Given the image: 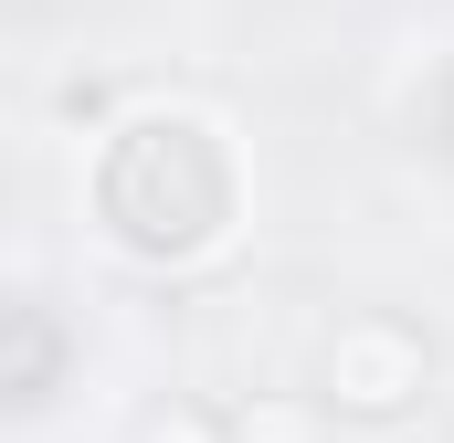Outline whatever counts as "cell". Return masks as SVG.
<instances>
[{
  "label": "cell",
  "mask_w": 454,
  "mask_h": 443,
  "mask_svg": "<svg viewBox=\"0 0 454 443\" xmlns=\"http://www.w3.org/2000/svg\"><path fill=\"white\" fill-rule=\"evenodd\" d=\"M85 190H96V222H106L137 264H201L232 232V212H243V169H232L223 127L191 116V106L116 116Z\"/></svg>",
  "instance_id": "1"
},
{
  "label": "cell",
  "mask_w": 454,
  "mask_h": 443,
  "mask_svg": "<svg viewBox=\"0 0 454 443\" xmlns=\"http://www.w3.org/2000/svg\"><path fill=\"white\" fill-rule=\"evenodd\" d=\"M412 127H423V148H434V159L454 169V53L434 64V74H423V96H412Z\"/></svg>",
  "instance_id": "4"
},
{
  "label": "cell",
  "mask_w": 454,
  "mask_h": 443,
  "mask_svg": "<svg viewBox=\"0 0 454 443\" xmlns=\"http://www.w3.org/2000/svg\"><path fill=\"white\" fill-rule=\"evenodd\" d=\"M64 369H74V328L43 296L0 285V412H43L64 391Z\"/></svg>",
  "instance_id": "3"
},
{
  "label": "cell",
  "mask_w": 454,
  "mask_h": 443,
  "mask_svg": "<svg viewBox=\"0 0 454 443\" xmlns=\"http://www.w3.org/2000/svg\"><path fill=\"white\" fill-rule=\"evenodd\" d=\"M328 391V412H348V423H402L423 391H434V338L412 328V317H391V307H370V317H348L339 338H328V369H317Z\"/></svg>",
  "instance_id": "2"
},
{
  "label": "cell",
  "mask_w": 454,
  "mask_h": 443,
  "mask_svg": "<svg viewBox=\"0 0 454 443\" xmlns=\"http://www.w3.org/2000/svg\"><path fill=\"white\" fill-rule=\"evenodd\" d=\"M232 443H317V412H286V401H254V412H232Z\"/></svg>",
  "instance_id": "5"
},
{
  "label": "cell",
  "mask_w": 454,
  "mask_h": 443,
  "mask_svg": "<svg viewBox=\"0 0 454 443\" xmlns=\"http://www.w3.org/2000/svg\"><path fill=\"white\" fill-rule=\"evenodd\" d=\"M148 443H232V433H223V423H191V412H180V423H159Z\"/></svg>",
  "instance_id": "6"
}]
</instances>
